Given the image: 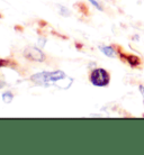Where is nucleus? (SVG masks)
Here are the masks:
<instances>
[{
    "label": "nucleus",
    "instance_id": "f257e3e1",
    "mask_svg": "<svg viewBox=\"0 0 144 155\" xmlns=\"http://www.w3.org/2000/svg\"><path fill=\"white\" fill-rule=\"evenodd\" d=\"M69 79V77H66L65 73L62 71H55V72H42V73H37L32 75L31 80L34 81L37 84L42 85H47L50 84H55L56 87L63 89L61 82Z\"/></svg>",
    "mask_w": 144,
    "mask_h": 155
},
{
    "label": "nucleus",
    "instance_id": "f03ea898",
    "mask_svg": "<svg viewBox=\"0 0 144 155\" xmlns=\"http://www.w3.org/2000/svg\"><path fill=\"white\" fill-rule=\"evenodd\" d=\"M90 82L95 87H106L110 81V75L105 69H95L90 74Z\"/></svg>",
    "mask_w": 144,
    "mask_h": 155
},
{
    "label": "nucleus",
    "instance_id": "7ed1b4c3",
    "mask_svg": "<svg viewBox=\"0 0 144 155\" xmlns=\"http://www.w3.org/2000/svg\"><path fill=\"white\" fill-rule=\"evenodd\" d=\"M24 55L28 60L36 61V62H43L45 60V54L37 47H27L24 52Z\"/></svg>",
    "mask_w": 144,
    "mask_h": 155
},
{
    "label": "nucleus",
    "instance_id": "20e7f679",
    "mask_svg": "<svg viewBox=\"0 0 144 155\" xmlns=\"http://www.w3.org/2000/svg\"><path fill=\"white\" fill-rule=\"evenodd\" d=\"M126 60V62L133 68H136L141 64V58L137 55H123Z\"/></svg>",
    "mask_w": 144,
    "mask_h": 155
},
{
    "label": "nucleus",
    "instance_id": "39448f33",
    "mask_svg": "<svg viewBox=\"0 0 144 155\" xmlns=\"http://www.w3.org/2000/svg\"><path fill=\"white\" fill-rule=\"evenodd\" d=\"M99 50L108 58H115V51L112 46H99Z\"/></svg>",
    "mask_w": 144,
    "mask_h": 155
},
{
    "label": "nucleus",
    "instance_id": "423d86ee",
    "mask_svg": "<svg viewBox=\"0 0 144 155\" xmlns=\"http://www.w3.org/2000/svg\"><path fill=\"white\" fill-rule=\"evenodd\" d=\"M12 98H14V96H12V92H5L4 94H2V100H4L6 104H9V102H12Z\"/></svg>",
    "mask_w": 144,
    "mask_h": 155
},
{
    "label": "nucleus",
    "instance_id": "0eeeda50",
    "mask_svg": "<svg viewBox=\"0 0 144 155\" xmlns=\"http://www.w3.org/2000/svg\"><path fill=\"white\" fill-rule=\"evenodd\" d=\"M58 8H59V10H60V15H62V16H64V17H69V16L71 15V12H69V9L68 8H65V7H62V6H58Z\"/></svg>",
    "mask_w": 144,
    "mask_h": 155
},
{
    "label": "nucleus",
    "instance_id": "6e6552de",
    "mask_svg": "<svg viewBox=\"0 0 144 155\" xmlns=\"http://www.w3.org/2000/svg\"><path fill=\"white\" fill-rule=\"evenodd\" d=\"M89 1H90V2H91V4H92V5H94L95 7L97 8L98 10H100V12H101V10H102V8H101V6H100V5H99V2H98L97 0H89Z\"/></svg>",
    "mask_w": 144,
    "mask_h": 155
},
{
    "label": "nucleus",
    "instance_id": "1a4fd4ad",
    "mask_svg": "<svg viewBox=\"0 0 144 155\" xmlns=\"http://www.w3.org/2000/svg\"><path fill=\"white\" fill-rule=\"evenodd\" d=\"M8 64H9L8 61H6V60H0V66H6Z\"/></svg>",
    "mask_w": 144,
    "mask_h": 155
},
{
    "label": "nucleus",
    "instance_id": "9d476101",
    "mask_svg": "<svg viewBox=\"0 0 144 155\" xmlns=\"http://www.w3.org/2000/svg\"><path fill=\"white\" fill-rule=\"evenodd\" d=\"M140 91H141V93H142V96H143V98H144V85H141L140 87Z\"/></svg>",
    "mask_w": 144,
    "mask_h": 155
},
{
    "label": "nucleus",
    "instance_id": "9b49d317",
    "mask_svg": "<svg viewBox=\"0 0 144 155\" xmlns=\"http://www.w3.org/2000/svg\"><path fill=\"white\" fill-rule=\"evenodd\" d=\"M0 18H1V15H0Z\"/></svg>",
    "mask_w": 144,
    "mask_h": 155
}]
</instances>
